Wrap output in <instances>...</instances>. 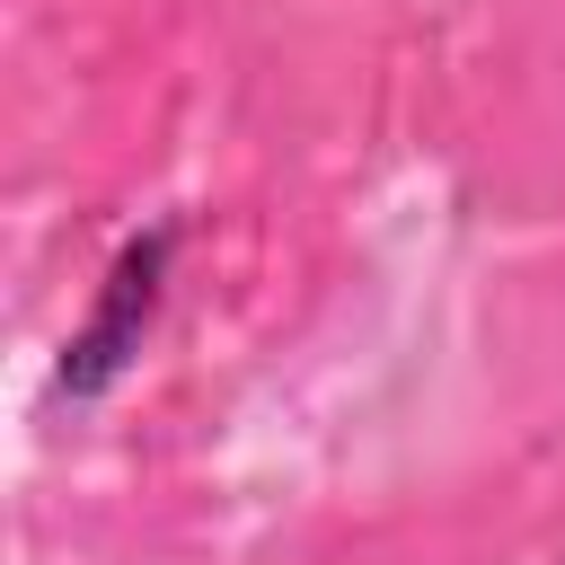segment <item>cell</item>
Wrapping results in <instances>:
<instances>
[{
	"instance_id": "1",
	"label": "cell",
	"mask_w": 565,
	"mask_h": 565,
	"mask_svg": "<svg viewBox=\"0 0 565 565\" xmlns=\"http://www.w3.org/2000/svg\"><path fill=\"white\" fill-rule=\"evenodd\" d=\"M159 265H168V238H132V247L115 256L106 300H97V318H88V327H79V344H71V388H79V397H88V388H106V380L124 371V353L141 344L150 300H159Z\"/></svg>"
}]
</instances>
